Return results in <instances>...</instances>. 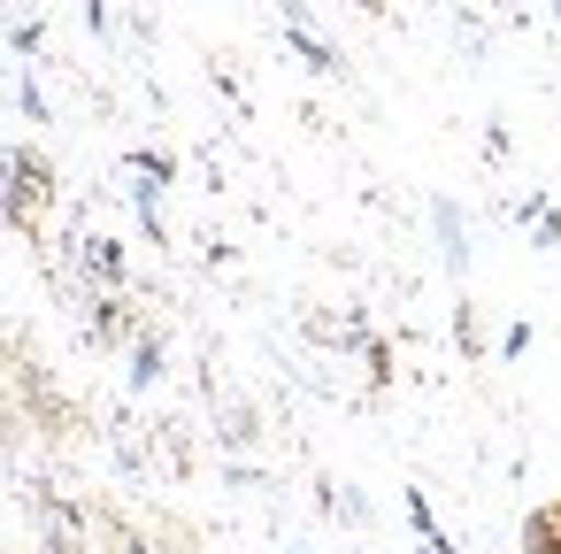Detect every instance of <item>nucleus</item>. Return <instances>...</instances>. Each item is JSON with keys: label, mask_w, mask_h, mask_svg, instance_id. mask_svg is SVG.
I'll return each mask as SVG.
<instances>
[{"label": "nucleus", "mask_w": 561, "mask_h": 554, "mask_svg": "<svg viewBox=\"0 0 561 554\" xmlns=\"http://www.w3.org/2000/svg\"><path fill=\"white\" fill-rule=\"evenodd\" d=\"M85 270H93L101 285H116V278H124V247H116V239H85Z\"/></svg>", "instance_id": "f257e3e1"}, {"label": "nucleus", "mask_w": 561, "mask_h": 554, "mask_svg": "<svg viewBox=\"0 0 561 554\" xmlns=\"http://www.w3.org/2000/svg\"><path fill=\"white\" fill-rule=\"evenodd\" d=\"M131 377H139V385H154V377H162V354H154V347H139V362H131Z\"/></svg>", "instance_id": "39448f33"}, {"label": "nucleus", "mask_w": 561, "mask_h": 554, "mask_svg": "<svg viewBox=\"0 0 561 554\" xmlns=\"http://www.w3.org/2000/svg\"><path fill=\"white\" fill-rule=\"evenodd\" d=\"M523 216H530V231H538V247H561V216H553L546 201H523Z\"/></svg>", "instance_id": "20e7f679"}, {"label": "nucleus", "mask_w": 561, "mask_h": 554, "mask_svg": "<svg viewBox=\"0 0 561 554\" xmlns=\"http://www.w3.org/2000/svg\"><path fill=\"white\" fill-rule=\"evenodd\" d=\"M431 216H438V239H446V262H454V270H461V262H469V247H461V216H454V208H446V201H438V208H431Z\"/></svg>", "instance_id": "7ed1b4c3"}, {"label": "nucleus", "mask_w": 561, "mask_h": 554, "mask_svg": "<svg viewBox=\"0 0 561 554\" xmlns=\"http://www.w3.org/2000/svg\"><path fill=\"white\" fill-rule=\"evenodd\" d=\"M293 55H300V63H308V70H323V78H331V70H339V55H331V47H323V39H316V32H300V24H293Z\"/></svg>", "instance_id": "f03ea898"}]
</instances>
